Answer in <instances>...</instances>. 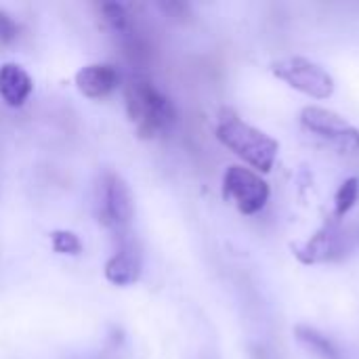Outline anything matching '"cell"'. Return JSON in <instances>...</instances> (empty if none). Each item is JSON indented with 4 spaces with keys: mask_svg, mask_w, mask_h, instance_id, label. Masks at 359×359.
<instances>
[{
    "mask_svg": "<svg viewBox=\"0 0 359 359\" xmlns=\"http://www.w3.org/2000/svg\"><path fill=\"white\" fill-rule=\"evenodd\" d=\"M126 107L137 133L145 139H151L175 124L177 111L170 99L160 93L154 82L145 78H133L126 84Z\"/></svg>",
    "mask_w": 359,
    "mask_h": 359,
    "instance_id": "1",
    "label": "cell"
},
{
    "mask_svg": "<svg viewBox=\"0 0 359 359\" xmlns=\"http://www.w3.org/2000/svg\"><path fill=\"white\" fill-rule=\"evenodd\" d=\"M217 137L219 141L229 147L233 154H238L244 162H248L250 166H255L261 172H269L280 145L276 139H271L269 135H265L263 130L242 122L236 114L225 111L219 120L217 126Z\"/></svg>",
    "mask_w": 359,
    "mask_h": 359,
    "instance_id": "2",
    "label": "cell"
},
{
    "mask_svg": "<svg viewBox=\"0 0 359 359\" xmlns=\"http://www.w3.org/2000/svg\"><path fill=\"white\" fill-rule=\"evenodd\" d=\"M97 215L99 221L109 229H124L130 225L135 215V198L126 181L107 170L97 185Z\"/></svg>",
    "mask_w": 359,
    "mask_h": 359,
    "instance_id": "3",
    "label": "cell"
},
{
    "mask_svg": "<svg viewBox=\"0 0 359 359\" xmlns=\"http://www.w3.org/2000/svg\"><path fill=\"white\" fill-rule=\"evenodd\" d=\"M273 74L284 80L288 86L305 93L313 99H328L334 93V80L332 76L320 67L318 63L303 59V57H288L280 59L271 65Z\"/></svg>",
    "mask_w": 359,
    "mask_h": 359,
    "instance_id": "4",
    "label": "cell"
},
{
    "mask_svg": "<svg viewBox=\"0 0 359 359\" xmlns=\"http://www.w3.org/2000/svg\"><path fill=\"white\" fill-rule=\"evenodd\" d=\"M223 194L242 215H257L269 200V185L244 166H229L223 177Z\"/></svg>",
    "mask_w": 359,
    "mask_h": 359,
    "instance_id": "5",
    "label": "cell"
},
{
    "mask_svg": "<svg viewBox=\"0 0 359 359\" xmlns=\"http://www.w3.org/2000/svg\"><path fill=\"white\" fill-rule=\"evenodd\" d=\"M301 122L307 130L328 139L343 151H359V130L343 116L324 107H305Z\"/></svg>",
    "mask_w": 359,
    "mask_h": 359,
    "instance_id": "6",
    "label": "cell"
},
{
    "mask_svg": "<svg viewBox=\"0 0 359 359\" xmlns=\"http://www.w3.org/2000/svg\"><path fill=\"white\" fill-rule=\"evenodd\" d=\"M118 84H120V74L109 63H90L76 74V86L88 99L107 97L111 90L118 88Z\"/></svg>",
    "mask_w": 359,
    "mask_h": 359,
    "instance_id": "7",
    "label": "cell"
},
{
    "mask_svg": "<svg viewBox=\"0 0 359 359\" xmlns=\"http://www.w3.org/2000/svg\"><path fill=\"white\" fill-rule=\"evenodd\" d=\"M141 252L135 244H122L105 265V278L116 286H130L141 278Z\"/></svg>",
    "mask_w": 359,
    "mask_h": 359,
    "instance_id": "8",
    "label": "cell"
},
{
    "mask_svg": "<svg viewBox=\"0 0 359 359\" xmlns=\"http://www.w3.org/2000/svg\"><path fill=\"white\" fill-rule=\"evenodd\" d=\"M34 90L29 74L17 63L0 65V99L8 107H21Z\"/></svg>",
    "mask_w": 359,
    "mask_h": 359,
    "instance_id": "9",
    "label": "cell"
},
{
    "mask_svg": "<svg viewBox=\"0 0 359 359\" xmlns=\"http://www.w3.org/2000/svg\"><path fill=\"white\" fill-rule=\"evenodd\" d=\"M294 332H297V339L320 359H341L337 349L332 347V343L326 337H322L318 330L307 328V326H299Z\"/></svg>",
    "mask_w": 359,
    "mask_h": 359,
    "instance_id": "10",
    "label": "cell"
},
{
    "mask_svg": "<svg viewBox=\"0 0 359 359\" xmlns=\"http://www.w3.org/2000/svg\"><path fill=\"white\" fill-rule=\"evenodd\" d=\"M101 15H103V21L120 36H124L130 27H133V21H130V15L128 11L118 4V2H103L101 4Z\"/></svg>",
    "mask_w": 359,
    "mask_h": 359,
    "instance_id": "11",
    "label": "cell"
},
{
    "mask_svg": "<svg viewBox=\"0 0 359 359\" xmlns=\"http://www.w3.org/2000/svg\"><path fill=\"white\" fill-rule=\"evenodd\" d=\"M50 242H53L55 252H59V255H80L82 252V242L72 231H53Z\"/></svg>",
    "mask_w": 359,
    "mask_h": 359,
    "instance_id": "12",
    "label": "cell"
},
{
    "mask_svg": "<svg viewBox=\"0 0 359 359\" xmlns=\"http://www.w3.org/2000/svg\"><path fill=\"white\" fill-rule=\"evenodd\" d=\"M358 196H359V181L358 179H347L343 185H341V189H339V194H337V212L343 217L345 212H349L351 208H353V204L358 202Z\"/></svg>",
    "mask_w": 359,
    "mask_h": 359,
    "instance_id": "13",
    "label": "cell"
},
{
    "mask_svg": "<svg viewBox=\"0 0 359 359\" xmlns=\"http://www.w3.org/2000/svg\"><path fill=\"white\" fill-rule=\"evenodd\" d=\"M19 36V23L15 17L6 11L0 8V46H8L17 40Z\"/></svg>",
    "mask_w": 359,
    "mask_h": 359,
    "instance_id": "14",
    "label": "cell"
}]
</instances>
